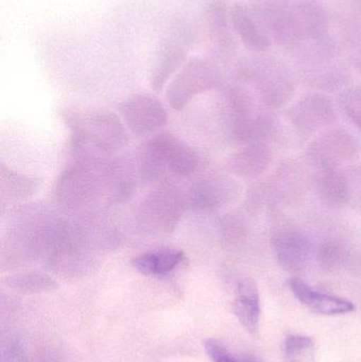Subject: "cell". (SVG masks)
I'll list each match as a JSON object with an SVG mask.
<instances>
[{
  "label": "cell",
  "mask_w": 361,
  "mask_h": 362,
  "mask_svg": "<svg viewBox=\"0 0 361 362\" xmlns=\"http://www.w3.org/2000/svg\"><path fill=\"white\" fill-rule=\"evenodd\" d=\"M242 74L252 83L264 105L277 110L292 100L296 90L294 76L281 62L259 57L245 64Z\"/></svg>",
  "instance_id": "cell-8"
},
{
  "label": "cell",
  "mask_w": 361,
  "mask_h": 362,
  "mask_svg": "<svg viewBox=\"0 0 361 362\" xmlns=\"http://www.w3.org/2000/svg\"><path fill=\"white\" fill-rule=\"evenodd\" d=\"M6 284L23 293H49L57 288L54 279L40 272H25L6 276Z\"/></svg>",
  "instance_id": "cell-26"
},
{
  "label": "cell",
  "mask_w": 361,
  "mask_h": 362,
  "mask_svg": "<svg viewBox=\"0 0 361 362\" xmlns=\"http://www.w3.org/2000/svg\"><path fill=\"white\" fill-rule=\"evenodd\" d=\"M42 180L13 171L1 165L0 168V195L6 202H18L33 197L42 187Z\"/></svg>",
  "instance_id": "cell-24"
},
{
  "label": "cell",
  "mask_w": 361,
  "mask_h": 362,
  "mask_svg": "<svg viewBox=\"0 0 361 362\" xmlns=\"http://www.w3.org/2000/svg\"><path fill=\"white\" fill-rule=\"evenodd\" d=\"M224 121L232 144L246 146L265 142L273 133V120L256 108V102L243 87L232 86L224 95Z\"/></svg>",
  "instance_id": "cell-5"
},
{
  "label": "cell",
  "mask_w": 361,
  "mask_h": 362,
  "mask_svg": "<svg viewBox=\"0 0 361 362\" xmlns=\"http://www.w3.org/2000/svg\"><path fill=\"white\" fill-rule=\"evenodd\" d=\"M230 19L233 31L248 49L262 53L271 48L273 42L249 6L235 2L230 8Z\"/></svg>",
  "instance_id": "cell-18"
},
{
  "label": "cell",
  "mask_w": 361,
  "mask_h": 362,
  "mask_svg": "<svg viewBox=\"0 0 361 362\" xmlns=\"http://www.w3.org/2000/svg\"><path fill=\"white\" fill-rule=\"evenodd\" d=\"M357 18H356V23L354 25L353 32H352V42L355 45L356 48L358 49V51L360 52L361 55V0H360V11L358 13Z\"/></svg>",
  "instance_id": "cell-33"
},
{
  "label": "cell",
  "mask_w": 361,
  "mask_h": 362,
  "mask_svg": "<svg viewBox=\"0 0 361 362\" xmlns=\"http://www.w3.org/2000/svg\"><path fill=\"white\" fill-rule=\"evenodd\" d=\"M223 82L220 64L207 57H194L184 63L167 86V100L173 110H184L197 95L218 88Z\"/></svg>",
  "instance_id": "cell-6"
},
{
  "label": "cell",
  "mask_w": 361,
  "mask_h": 362,
  "mask_svg": "<svg viewBox=\"0 0 361 362\" xmlns=\"http://www.w3.org/2000/svg\"><path fill=\"white\" fill-rule=\"evenodd\" d=\"M190 44L191 38L187 33L172 35L161 44L150 69V87L155 93H160L170 78L184 65Z\"/></svg>",
  "instance_id": "cell-14"
},
{
  "label": "cell",
  "mask_w": 361,
  "mask_h": 362,
  "mask_svg": "<svg viewBox=\"0 0 361 362\" xmlns=\"http://www.w3.org/2000/svg\"><path fill=\"white\" fill-rule=\"evenodd\" d=\"M141 180H162L167 174L177 177L193 175L201 158L192 146L172 133L155 134L140 148L137 158Z\"/></svg>",
  "instance_id": "cell-4"
},
{
  "label": "cell",
  "mask_w": 361,
  "mask_h": 362,
  "mask_svg": "<svg viewBox=\"0 0 361 362\" xmlns=\"http://www.w3.org/2000/svg\"><path fill=\"white\" fill-rule=\"evenodd\" d=\"M347 180L348 206L361 216V165L343 168Z\"/></svg>",
  "instance_id": "cell-29"
},
{
  "label": "cell",
  "mask_w": 361,
  "mask_h": 362,
  "mask_svg": "<svg viewBox=\"0 0 361 362\" xmlns=\"http://www.w3.org/2000/svg\"><path fill=\"white\" fill-rule=\"evenodd\" d=\"M29 362L23 346L13 338L4 339L1 342V361Z\"/></svg>",
  "instance_id": "cell-31"
},
{
  "label": "cell",
  "mask_w": 361,
  "mask_h": 362,
  "mask_svg": "<svg viewBox=\"0 0 361 362\" xmlns=\"http://www.w3.org/2000/svg\"><path fill=\"white\" fill-rule=\"evenodd\" d=\"M339 101L349 120L361 133V86L351 87L343 91Z\"/></svg>",
  "instance_id": "cell-30"
},
{
  "label": "cell",
  "mask_w": 361,
  "mask_h": 362,
  "mask_svg": "<svg viewBox=\"0 0 361 362\" xmlns=\"http://www.w3.org/2000/svg\"><path fill=\"white\" fill-rule=\"evenodd\" d=\"M233 313L250 334L258 332L261 318L260 293L256 281L251 278H243L237 282Z\"/></svg>",
  "instance_id": "cell-21"
},
{
  "label": "cell",
  "mask_w": 361,
  "mask_h": 362,
  "mask_svg": "<svg viewBox=\"0 0 361 362\" xmlns=\"http://www.w3.org/2000/svg\"><path fill=\"white\" fill-rule=\"evenodd\" d=\"M220 240L227 248L241 246L247 238L248 226L239 213H228L220 223Z\"/></svg>",
  "instance_id": "cell-28"
},
{
  "label": "cell",
  "mask_w": 361,
  "mask_h": 362,
  "mask_svg": "<svg viewBox=\"0 0 361 362\" xmlns=\"http://www.w3.org/2000/svg\"><path fill=\"white\" fill-rule=\"evenodd\" d=\"M186 257L179 249L162 248L142 253L131 261V265L143 276L163 278L177 269Z\"/></svg>",
  "instance_id": "cell-22"
},
{
  "label": "cell",
  "mask_w": 361,
  "mask_h": 362,
  "mask_svg": "<svg viewBox=\"0 0 361 362\" xmlns=\"http://www.w3.org/2000/svg\"><path fill=\"white\" fill-rule=\"evenodd\" d=\"M63 119L70 132L72 157L93 154L110 158L126 146V129L114 112L93 110L80 114L66 110Z\"/></svg>",
  "instance_id": "cell-2"
},
{
  "label": "cell",
  "mask_w": 361,
  "mask_h": 362,
  "mask_svg": "<svg viewBox=\"0 0 361 362\" xmlns=\"http://www.w3.org/2000/svg\"><path fill=\"white\" fill-rule=\"evenodd\" d=\"M317 192L320 200L330 208L348 206L347 180L343 168L319 171Z\"/></svg>",
  "instance_id": "cell-25"
},
{
  "label": "cell",
  "mask_w": 361,
  "mask_h": 362,
  "mask_svg": "<svg viewBox=\"0 0 361 362\" xmlns=\"http://www.w3.org/2000/svg\"><path fill=\"white\" fill-rule=\"evenodd\" d=\"M284 362H316V346L309 336L288 335L283 344Z\"/></svg>",
  "instance_id": "cell-27"
},
{
  "label": "cell",
  "mask_w": 361,
  "mask_h": 362,
  "mask_svg": "<svg viewBox=\"0 0 361 362\" xmlns=\"http://www.w3.org/2000/svg\"><path fill=\"white\" fill-rule=\"evenodd\" d=\"M353 65L354 67H355V69L361 74V55L360 57H354Z\"/></svg>",
  "instance_id": "cell-34"
},
{
  "label": "cell",
  "mask_w": 361,
  "mask_h": 362,
  "mask_svg": "<svg viewBox=\"0 0 361 362\" xmlns=\"http://www.w3.org/2000/svg\"><path fill=\"white\" fill-rule=\"evenodd\" d=\"M288 117L295 129L305 137L326 131L336 122L332 102L322 93H309L292 104Z\"/></svg>",
  "instance_id": "cell-11"
},
{
  "label": "cell",
  "mask_w": 361,
  "mask_h": 362,
  "mask_svg": "<svg viewBox=\"0 0 361 362\" xmlns=\"http://www.w3.org/2000/svg\"><path fill=\"white\" fill-rule=\"evenodd\" d=\"M318 265L326 272L361 274V253L355 246L341 238L324 240L316 252Z\"/></svg>",
  "instance_id": "cell-16"
},
{
  "label": "cell",
  "mask_w": 361,
  "mask_h": 362,
  "mask_svg": "<svg viewBox=\"0 0 361 362\" xmlns=\"http://www.w3.org/2000/svg\"><path fill=\"white\" fill-rule=\"evenodd\" d=\"M59 221L44 206L32 204L19 208L2 238V268L10 269L42 261Z\"/></svg>",
  "instance_id": "cell-1"
},
{
  "label": "cell",
  "mask_w": 361,
  "mask_h": 362,
  "mask_svg": "<svg viewBox=\"0 0 361 362\" xmlns=\"http://www.w3.org/2000/svg\"><path fill=\"white\" fill-rule=\"evenodd\" d=\"M273 153L265 142L249 144L231 155L225 170L241 180H256L271 167Z\"/></svg>",
  "instance_id": "cell-17"
},
{
  "label": "cell",
  "mask_w": 361,
  "mask_h": 362,
  "mask_svg": "<svg viewBox=\"0 0 361 362\" xmlns=\"http://www.w3.org/2000/svg\"><path fill=\"white\" fill-rule=\"evenodd\" d=\"M241 187L230 176L210 174L192 185L189 202L194 210L214 213L235 202Z\"/></svg>",
  "instance_id": "cell-13"
},
{
  "label": "cell",
  "mask_w": 361,
  "mask_h": 362,
  "mask_svg": "<svg viewBox=\"0 0 361 362\" xmlns=\"http://www.w3.org/2000/svg\"><path fill=\"white\" fill-rule=\"evenodd\" d=\"M112 158L73 157L71 163L61 171L53 187V197L61 209L83 212L106 195L107 172Z\"/></svg>",
  "instance_id": "cell-3"
},
{
  "label": "cell",
  "mask_w": 361,
  "mask_h": 362,
  "mask_svg": "<svg viewBox=\"0 0 361 362\" xmlns=\"http://www.w3.org/2000/svg\"><path fill=\"white\" fill-rule=\"evenodd\" d=\"M184 198L173 185L156 187L140 202L135 212L138 230L152 235L170 234L184 212Z\"/></svg>",
  "instance_id": "cell-7"
},
{
  "label": "cell",
  "mask_w": 361,
  "mask_h": 362,
  "mask_svg": "<svg viewBox=\"0 0 361 362\" xmlns=\"http://www.w3.org/2000/svg\"><path fill=\"white\" fill-rule=\"evenodd\" d=\"M141 180L137 160L112 159L107 172L106 200L110 204H121L129 202L137 189L138 180Z\"/></svg>",
  "instance_id": "cell-19"
},
{
  "label": "cell",
  "mask_w": 361,
  "mask_h": 362,
  "mask_svg": "<svg viewBox=\"0 0 361 362\" xmlns=\"http://www.w3.org/2000/svg\"><path fill=\"white\" fill-rule=\"evenodd\" d=\"M206 15L214 44L223 52H229L235 46L230 31V8L224 0H208Z\"/></svg>",
  "instance_id": "cell-23"
},
{
  "label": "cell",
  "mask_w": 361,
  "mask_h": 362,
  "mask_svg": "<svg viewBox=\"0 0 361 362\" xmlns=\"http://www.w3.org/2000/svg\"><path fill=\"white\" fill-rule=\"evenodd\" d=\"M205 350L208 356L213 362H248L233 356L224 346L218 344L215 340H207L205 342Z\"/></svg>",
  "instance_id": "cell-32"
},
{
  "label": "cell",
  "mask_w": 361,
  "mask_h": 362,
  "mask_svg": "<svg viewBox=\"0 0 361 362\" xmlns=\"http://www.w3.org/2000/svg\"><path fill=\"white\" fill-rule=\"evenodd\" d=\"M360 144L343 129H330L318 134L305 151V159L319 171L341 169L357 155Z\"/></svg>",
  "instance_id": "cell-9"
},
{
  "label": "cell",
  "mask_w": 361,
  "mask_h": 362,
  "mask_svg": "<svg viewBox=\"0 0 361 362\" xmlns=\"http://www.w3.org/2000/svg\"><path fill=\"white\" fill-rule=\"evenodd\" d=\"M290 8L301 46L328 37L329 17L321 4L314 0H299L290 4Z\"/></svg>",
  "instance_id": "cell-15"
},
{
  "label": "cell",
  "mask_w": 361,
  "mask_h": 362,
  "mask_svg": "<svg viewBox=\"0 0 361 362\" xmlns=\"http://www.w3.org/2000/svg\"><path fill=\"white\" fill-rule=\"evenodd\" d=\"M271 248L278 264L290 274L304 272L314 255L309 236L292 226H283L273 232Z\"/></svg>",
  "instance_id": "cell-12"
},
{
  "label": "cell",
  "mask_w": 361,
  "mask_h": 362,
  "mask_svg": "<svg viewBox=\"0 0 361 362\" xmlns=\"http://www.w3.org/2000/svg\"><path fill=\"white\" fill-rule=\"evenodd\" d=\"M118 112L131 133L139 137L154 135L167 123V110L150 93L127 98L118 104Z\"/></svg>",
  "instance_id": "cell-10"
},
{
  "label": "cell",
  "mask_w": 361,
  "mask_h": 362,
  "mask_svg": "<svg viewBox=\"0 0 361 362\" xmlns=\"http://www.w3.org/2000/svg\"><path fill=\"white\" fill-rule=\"evenodd\" d=\"M288 285L295 297L316 314L324 315V316H337V315L349 314L355 310V306L349 300L316 291L301 279H290Z\"/></svg>",
  "instance_id": "cell-20"
}]
</instances>
